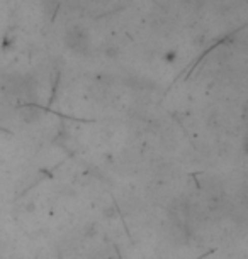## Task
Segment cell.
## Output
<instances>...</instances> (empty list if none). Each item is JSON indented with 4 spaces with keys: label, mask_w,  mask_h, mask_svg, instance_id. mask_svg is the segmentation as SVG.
Returning <instances> with one entry per match:
<instances>
[{
    "label": "cell",
    "mask_w": 248,
    "mask_h": 259,
    "mask_svg": "<svg viewBox=\"0 0 248 259\" xmlns=\"http://www.w3.org/2000/svg\"><path fill=\"white\" fill-rule=\"evenodd\" d=\"M243 151H245V153L248 154V136L245 138V141H243Z\"/></svg>",
    "instance_id": "cell-3"
},
{
    "label": "cell",
    "mask_w": 248,
    "mask_h": 259,
    "mask_svg": "<svg viewBox=\"0 0 248 259\" xmlns=\"http://www.w3.org/2000/svg\"><path fill=\"white\" fill-rule=\"evenodd\" d=\"M66 45L72 51L75 53H85L89 50V34L84 32L82 29H72L66 34Z\"/></svg>",
    "instance_id": "cell-1"
},
{
    "label": "cell",
    "mask_w": 248,
    "mask_h": 259,
    "mask_svg": "<svg viewBox=\"0 0 248 259\" xmlns=\"http://www.w3.org/2000/svg\"><path fill=\"white\" fill-rule=\"evenodd\" d=\"M40 115H41L40 109H36V107H32V105H26L21 109V117H22V120H26V122L38 120L40 119Z\"/></svg>",
    "instance_id": "cell-2"
}]
</instances>
